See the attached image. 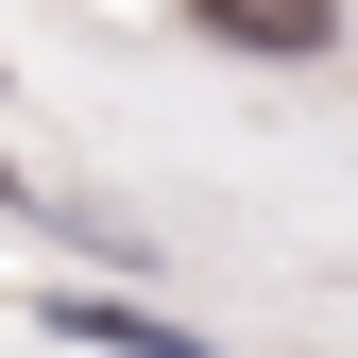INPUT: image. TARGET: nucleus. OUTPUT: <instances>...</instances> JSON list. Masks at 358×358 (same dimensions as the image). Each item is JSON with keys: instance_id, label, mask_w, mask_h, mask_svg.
Instances as JSON below:
<instances>
[{"instance_id": "f257e3e1", "label": "nucleus", "mask_w": 358, "mask_h": 358, "mask_svg": "<svg viewBox=\"0 0 358 358\" xmlns=\"http://www.w3.org/2000/svg\"><path fill=\"white\" fill-rule=\"evenodd\" d=\"M34 324L85 341V358H205V324H171V307H137V290H34Z\"/></svg>"}, {"instance_id": "f03ea898", "label": "nucleus", "mask_w": 358, "mask_h": 358, "mask_svg": "<svg viewBox=\"0 0 358 358\" xmlns=\"http://www.w3.org/2000/svg\"><path fill=\"white\" fill-rule=\"evenodd\" d=\"M341 0H188V34H222V52H324Z\"/></svg>"}]
</instances>
